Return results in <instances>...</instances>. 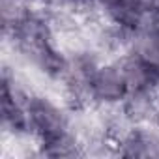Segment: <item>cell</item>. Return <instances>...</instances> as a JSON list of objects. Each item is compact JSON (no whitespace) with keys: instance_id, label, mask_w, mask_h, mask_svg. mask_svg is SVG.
Here are the masks:
<instances>
[{"instance_id":"cell-7","label":"cell","mask_w":159,"mask_h":159,"mask_svg":"<svg viewBox=\"0 0 159 159\" xmlns=\"http://www.w3.org/2000/svg\"><path fill=\"white\" fill-rule=\"evenodd\" d=\"M23 2H32V0H23Z\"/></svg>"},{"instance_id":"cell-6","label":"cell","mask_w":159,"mask_h":159,"mask_svg":"<svg viewBox=\"0 0 159 159\" xmlns=\"http://www.w3.org/2000/svg\"><path fill=\"white\" fill-rule=\"evenodd\" d=\"M41 2L54 10H75V8L94 6L96 0H41Z\"/></svg>"},{"instance_id":"cell-2","label":"cell","mask_w":159,"mask_h":159,"mask_svg":"<svg viewBox=\"0 0 159 159\" xmlns=\"http://www.w3.org/2000/svg\"><path fill=\"white\" fill-rule=\"evenodd\" d=\"M26 114H28L30 135L36 139L38 144L69 133V118L66 111L47 96L41 94L28 96Z\"/></svg>"},{"instance_id":"cell-5","label":"cell","mask_w":159,"mask_h":159,"mask_svg":"<svg viewBox=\"0 0 159 159\" xmlns=\"http://www.w3.org/2000/svg\"><path fill=\"white\" fill-rule=\"evenodd\" d=\"M39 155H47V157H73L79 152V142L73 137V133H66L60 135L56 139H51L47 142H39Z\"/></svg>"},{"instance_id":"cell-3","label":"cell","mask_w":159,"mask_h":159,"mask_svg":"<svg viewBox=\"0 0 159 159\" xmlns=\"http://www.w3.org/2000/svg\"><path fill=\"white\" fill-rule=\"evenodd\" d=\"M26 99L28 94L23 92L15 79L10 77L8 71L2 75V99H0V112H2V125L13 137L30 135L28 114H26Z\"/></svg>"},{"instance_id":"cell-1","label":"cell","mask_w":159,"mask_h":159,"mask_svg":"<svg viewBox=\"0 0 159 159\" xmlns=\"http://www.w3.org/2000/svg\"><path fill=\"white\" fill-rule=\"evenodd\" d=\"M131 88L120 62H99L86 84V99L101 107L122 105Z\"/></svg>"},{"instance_id":"cell-4","label":"cell","mask_w":159,"mask_h":159,"mask_svg":"<svg viewBox=\"0 0 159 159\" xmlns=\"http://www.w3.org/2000/svg\"><path fill=\"white\" fill-rule=\"evenodd\" d=\"M118 153L124 157H152L159 155V135L135 124L120 140Z\"/></svg>"}]
</instances>
